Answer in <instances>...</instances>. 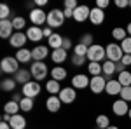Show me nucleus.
Listing matches in <instances>:
<instances>
[{"instance_id": "nucleus-1", "label": "nucleus", "mask_w": 131, "mask_h": 129, "mask_svg": "<svg viewBox=\"0 0 131 129\" xmlns=\"http://www.w3.org/2000/svg\"><path fill=\"white\" fill-rule=\"evenodd\" d=\"M30 72H31L33 80H37V82H42V80L51 73V70L47 68V65H46L44 61H33L31 66H30Z\"/></svg>"}, {"instance_id": "nucleus-2", "label": "nucleus", "mask_w": 131, "mask_h": 129, "mask_svg": "<svg viewBox=\"0 0 131 129\" xmlns=\"http://www.w3.org/2000/svg\"><path fill=\"white\" fill-rule=\"evenodd\" d=\"M88 60L89 63H100V61L107 60V51L103 45L100 44H93L89 49H88Z\"/></svg>"}, {"instance_id": "nucleus-3", "label": "nucleus", "mask_w": 131, "mask_h": 129, "mask_svg": "<svg viewBox=\"0 0 131 129\" xmlns=\"http://www.w3.org/2000/svg\"><path fill=\"white\" fill-rule=\"evenodd\" d=\"M65 12L60 9H52L47 12V25H49V28H60L63 26V23H65Z\"/></svg>"}, {"instance_id": "nucleus-4", "label": "nucleus", "mask_w": 131, "mask_h": 129, "mask_svg": "<svg viewBox=\"0 0 131 129\" xmlns=\"http://www.w3.org/2000/svg\"><path fill=\"white\" fill-rule=\"evenodd\" d=\"M0 70L4 72V73H16L18 70H19V61L16 60V56H5L4 60L0 61Z\"/></svg>"}, {"instance_id": "nucleus-5", "label": "nucleus", "mask_w": 131, "mask_h": 129, "mask_svg": "<svg viewBox=\"0 0 131 129\" xmlns=\"http://www.w3.org/2000/svg\"><path fill=\"white\" fill-rule=\"evenodd\" d=\"M105 51H107V60L114 61V63H119V61L122 60V56H124L121 45H119V44H115V42L108 44V45L105 47Z\"/></svg>"}, {"instance_id": "nucleus-6", "label": "nucleus", "mask_w": 131, "mask_h": 129, "mask_svg": "<svg viewBox=\"0 0 131 129\" xmlns=\"http://www.w3.org/2000/svg\"><path fill=\"white\" fill-rule=\"evenodd\" d=\"M40 91H42V87H40V84L37 82V80H31V82H28V84H25L23 86V91H21V94L25 96V98H37L39 94H40Z\"/></svg>"}, {"instance_id": "nucleus-7", "label": "nucleus", "mask_w": 131, "mask_h": 129, "mask_svg": "<svg viewBox=\"0 0 131 129\" xmlns=\"http://www.w3.org/2000/svg\"><path fill=\"white\" fill-rule=\"evenodd\" d=\"M107 87V79L103 75H98V77H91V82H89V89L93 94H100L103 92Z\"/></svg>"}, {"instance_id": "nucleus-8", "label": "nucleus", "mask_w": 131, "mask_h": 129, "mask_svg": "<svg viewBox=\"0 0 131 129\" xmlns=\"http://www.w3.org/2000/svg\"><path fill=\"white\" fill-rule=\"evenodd\" d=\"M28 42V37H26V31H14V35L9 39V44L10 47H16L19 51L25 47V44Z\"/></svg>"}, {"instance_id": "nucleus-9", "label": "nucleus", "mask_w": 131, "mask_h": 129, "mask_svg": "<svg viewBox=\"0 0 131 129\" xmlns=\"http://www.w3.org/2000/svg\"><path fill=\"white\" fill-rule=\"evenodd\" d=\"M30 21L33 23V26H42L44 23H47V12H44L42 9H33L30 12Z\"/></svg>"}, {"instance_id": "nucleus-10", "label": "nucleus", "mask_w": 131, "mask_h": 129, "mask_svg": "<svg viewBox=\"0 0 131 129\" xmlns=\"http://www.w3.org/2000/svg\"><path fill=\"white\" fill-rule=\"evenodd\" d=\"M89 82H91V79L88 75L79 73V75H73V77H72V87L75 91L77 89H86V87H89Z\"/></svg>"}, {"instance_id": "nucleus-11", "label": "nucleus", "mask_w": 131, "mask_h": 129, "mask_svg": "<svg viewBox=\"0 0 131 129\" xmlns=\"http://www.w3.org/2000/svg\"><path fill=\"white\" fill-rule=\"evenodd\" d=\"M49 56V45H35L31 49V60L33 61H44Z\"/></svg>"}, {"instance_id": "nucleus-12", "label": "nucleus", "mask_w": 131, "mask_h": 129, "mask_svg": "<svg viewBox=\"0 0 131 129\" xmlns=\"http://www.w3.org/2000/svg\"><path fill=\"white\" fill-rule=\"evenodd\" d=\"M112 112L117 115V117H122V115H128L129 112V107H128V101L124 99H115L112 103Z\"/></svg>"}, {"instance_id": "nucleus-13", "label": "nucleus", "mask_w": 131, "mask_h": 129, "mask_svg": "<svg viewBox=\"0 0 131 129\" xmlns=\"http://www.w3.org/2000/svg\"><path fill=\"white\" fill-rule=\"evenodd\" d=\"M91 16V9L88 5H79L77 9L73 10V19L77 21V23H84V21H88Z\"/></svg>"}, {"instance_id": "nucleus-14", "label": "nucleus", "mask_w": 131, "mask_h": 129, "mask_svg": "<svg viewBox=\"0 0 131 129\" xmlns=\"http://www.w3.org/2000/svg\"><path fill=\"white\" fill-rule=\"evenodd\" d=\"M58 96H60L61 103L70 105V103H73V101H75V98H77V92H75V89H73V87H63Z\"/></svg>"}, {"instance_id": "nucleus-15", "label": "nucleus", "mask_w": 131, "mask_h": 129, "mask_svg": "<svg viewBox=\"0 0 131 129\" xmlns=\"http://www.w3.org/2000/svg\"><path fill=\"white\" fill-rule=\"evenodd\" d=\"M26 37H28L30 42H40V40L44 39V28L31 25L30 28H26Z\"/></svg>"}, {"instance_id": "nucleus-16", "label": "nucleus", "mask_w": 131, "mask_h": 129, "mask_svg": "<svg viewBox=\"0 0 131 129\" xmlns=\"http://www.w3.org/2000/svg\"><path fill=\"white\" fill-rule=\"evenodd\" d=\"M122 91V86L119 84L117 79H108L107 80V87H105V92L110 94V96H119Z\"/></svg>"}, {"instance_id": "nucleus-17", "label": "nucleus", "mask_w": 131, "mask_h": 129, "mask_svg": "<svg viewBox=\"0 0 131 129\" xmlns=\"http://www.w3.org/2000/svg\"><path fill=\"white\" fill-rule=\"evenodd\" d=\"M14 35V26H12V19L0 21V37L2 39H10Z\"/></svg>"}, {"instance_id": "nucleus-18", "label": "nucleus", "mask_w": 131, "mask_h": 129, "mask_svg": "<svg viewBox=\"0 0 131 129\" xmlns=\"http://www.w3.org/2000/svg\"><path fill=\"white\" fill-rule=\"evenodd\" d=\"M12 79L16 80L18 84L25 86V84L31 82V79H33V77H31V72H30V70H21V68H19L16 73H14V77H12Z\"/></svg>"}, {"instance_id": "nucleus-19", "label": "nucleus", "mask_w": 131, "mask_h": 129, "mask_svg": "<svg viewBox=\"0 0 131 129\" xmlns=\"http://www.w3.org/2000/svg\"><path fill=\"white\" fill-rule=\"evenodd\" d=\"M61 105H63V103H61L60 96H49V98L46 99V108H47V112H51V113L60 112Z\"/></svg>"}, {"instance_id": "nucleus-20", "label": "nucleus", "mask_w": 131, "mask_h": 129, "mask_svg": "<svg viewBox=\"0 0 131 129\" xmlns=\"http://www.w3.org/2000/svg\"><path fill=\"white\" fill-rule=\"evenodd\" d=\"M9 124H10V127H12V129H25V127H26V119H25V115L16 113V115L10 117Z\"/></svg>"}, {"instance_id": "nucleus-21", "label": "nucleus", "mask_w": 131, "mask_h": 129, "mask_svg": "<svg viewBox=\"0 0 131 129\" xmlns=\"http://www.w3.org/2000/svg\"><path fill=\"white\" fill-rule=\"evenodd\" d=\"M89 21L93 25H101L103 21H105V12L98 7H93L91 9V16H89Z\"/></svg>"}, {"instance_id": "nucleus-22", "label": "nucleus", "mask_w": 131, "mask_h": 129, "mask_svg": "<svg viewBox=\"0 0 131 129\" xmlns=\"http://www.w3.org/2000/svg\"><path fill=\"white\" fill-rule=\"evenodd\" d=\"M61 87L60 86V82L58 80H54V79H51V80H47V84H46V91L49 92V96H58L61 92Z\"/></svg>"}, {"instance_id": "nucleus-23", "label": "nucleus", "mask_w": 131, "mask_h": 129, "mask_svg": "<svg viewBox=\"0 0 131 129\" xmlns=\"http://www.w3.org/2000/svg\"><path fill=\"white\" fill-rule=\"evenodd\" d=\"M47 45H49L52 51L61 49V45H63V37H61L60 33H52L49 39H47Z\"/></svg>"}, {"instance_id": "nucleus-24", "label": "nucleus", "mask_w": 131, "mask_h": 129, "mask_svg": "<svg viewBox=\"0 0 131 129\" xmlns=\"http://www.w3.org/2000/svg\"><path fill=\"white\" fill-rule=\"evenodd\" d=\"M16 60L19 61V63H23V65L30 63V61H31V51H30V49H26V47L19 49L18 52H16Z\"/></svg>"}, {"instance_id": "nucleus-25", "label": "nucleus", "mask_w": 131, "mask_h": 129, "mask_svg": "<svg viewBox=\"0 0 131 129\" xmlns=\"http://www.w3.org/2000/svg\"><path fill=\"white\" fill-rule=\"evenodd\" d=\"M101 68H103V77L108 80V77H112V75L115 73V63H114V61L105 60V61H103V65H101Z\"/></svg>"}, {"instance_id": "nucleus-26", "label": "nucleus", "mask_w": 131, "mask_h": 129, "mask_svg": "<svg viewBox=\"0 0 131 129\" xmlns=\"http://www.w3.org/2000/svg\"><path fill=\"white\" fill-rule=\"evenodd\" d=\"M51 79L58 80V82L65 80L67 79V68H63V66H54V68L51 70Z\"/></svg>"}, {"instance_id": "nucleus-27", "label": "nucleus", "mask_w": 131, "mask_h": 129, "mask_svg": "<svg viewBox=\"0 0 131 129\" xmlns=\"http://www.w3.org/2000/svg\"><path fill=\"white\" fill-rule=\"evenodd\" d=\"M4 112L5 113H9V115H16L18 112H21V107H19V103H16V101H7L5 105H4Z\"/></svg>"}, {"instance_id": "nucleus-28", "label": "nucleus", "mask_w": 131, "mask_h": 129, "mask_svg": "<svg viewBox=\"0 0 131 129\" xmlns=\"http://www.w3.org/2000/svg\"><path fill=\"white\" fill-rule=\"evenodd\" d=\"M51 58H52V61L54 63H63V61L67 60V51L65 49H56V51H52V54H51Z\"/></svg>"}, {"instance_id": "nucleus-29", "label": "nucleus", "mask_w": 131, "mask_h": 129, "mask_svg": "<svg viewBox=\"0 0 131 129\" xmlns=\"http://www.w3.org/2000/svg\"><path fill=\"white\" fill-rule=\"evenodd\" d=\"M12 26L16 31H23V28H26V19L21 16H14L12 18Z\"/></svg>"}, {"instance_id": "nucleus-30", "label": "nucleus", "mask_w": 131, "mask_h": 129, "mask_svg": "<svg viewBox=\"0 0 131 129\" xmlns=\"http://www.w3.org/2000/svg\"><path fill=\"white\" fill-rule=\"evenodd\" d=\"M112 37L117 40V42H122L124 39H128V31H126V28H114L112 30Z\"/></svg>"}, {"instance_id": "nucleus-31", "label": "nucleus", "mask_w": 131, "mask_h": 129, "mask_svg": "<svg viewBox=\"0 0 131 129\" xmlns=\"http://www.w3.org/2000/svg\"><path fill=\"white\" fill-rule=\"evenodd\" d=\"M88 72L91 73V77H98V75H103V68H101L100 63H89V65H88Z\"/></svg>"}, {"instance_id": "nucleus-32", "label": "nucleus", "mask_w": 131, "mask_h": 129, "mask_svg": "<svg viewBox=\"0 0 131 129\" xmlns=\"http://www.w3.org/2000/svg\"><path fill=\"white\" fill-rule=\"evenodd\" d=\"M16 80L14 79H2V82H0V89L2 91H14L16 89Z\"/></svg>"}, {"instance_id": "nucleus-33", "label": "nucleus", "mask_w": 131, "mask_h": 129, "mask_svg": "<svg viewBox=\"0 0 131 129\" xmlns=\"http://www.w3.org/2000/svg\"><path fill=\"white\" fill-rule=\"evenodd\" d=\"M117 80H119V84H121L122 87H128V86H131V72H122V73H119V77H117Z\"/></svg>"}, {"instance_id": "nucleus-34", "label": "nucleus", "mask_w": 131, "mask_h": 129, "mask_svg": "<svg viewBox=\"0 0 131 129\" xmlns=\"http://www.w3.org/2000/svg\"><path fill=\"white\" fill-rule=\"evenodd\" d=\"M96 126L101 127V129H107V127H110L112 124H110V119H108L107 115H103V113H101V115L96 117Z\"/></svg>"}, {"instance_id": "nucleus-35", "label": "nucleus", "mask_w": 131, "mask_h": 129, "mask_svg": "<svg viewBox=\"0 0 131 129\" xmlns=\"http://www.w3.org/2000/svg\"><path fill=\"white\" fill-rule=\"evenodd\" d=\"M19 107H21V112H31V110H33V99L31 98H23L19 101Z\"/></svg>"}, {"instance_id": "nucleus-36", "label": "nucleus", "mask_w": 131, "mask_h": 129, "mask_svg": "<svg viewBox=\"0 0 131 129\" xmlns=\"http://www.w3.org/2000/svg\"><path fill=\"white\" fill-rule=\"evenodd\" d=\"M10 14H12V10L9 9V5H7V4H2V5H0V21L9 19Z\"/></svg>"}, {"instance_id": "nucleus-37", "label": "nucleus", "mask_w": 131, "mask_h": 129, "mask_svg": "<svg viewBox=\"0 0 131 129\" xmlns=\"http://www.w3.org/2000/svg\"><path fill=\"white\" fill-rule=\"evenodd\" d=\"M88 49H89V47L82 45L81 42H79L77 45H73V54H75V56H86V58H88Z\"/></svg>"}, {"instance_id": "nucleus-38", "label": "nucleus", "mask_w": 131, "mask_h": 129, "mask_svg": "<svg viewBox=\"0 0 131 129\" xmlns=\"http://www.w3.org/2000/svg\"><path fill=\"white\" fill-rule=\"evenodd\" d=\"M79 42H81L82 45H86V47H91V45H93V42H94V37H93L91 33H84Z\"/></svg>"}, {"instance_id": "nucleus-39", "label": "nucleus", "mask_w": 131, "mask_h": 129, "mask_svg": "<svg viewBox=\"0 0 131 129\" xmlns=\"http://www.w3.org/2000/svg\"><path fill=\"white\" fill-rule=\"evenodd\" d=\"M119 45H121V49H122V52H124V54H131V37L124 39Z\"/></svg>"}, {"instance_id": "nucleus-40", "label": "nucleus", "mask_w": 131, "mask_h": 129, "mask_svg": "<svg viewBox=\"0 0 131 129\" xmlns=\"http://www.w3.org/2000/svg\"><path fill=\"white\" fill-rule=\"evenodd\" d=\"M86 60H88L86 56H75V54L70 58V61H72V65H73V66H82V65L86 63Z\"/></svg>"}, {"instance_id": "nucleus-41", "label": "nucleus", "mask_w": 131, "mask_h": 129, "mask_svg": "<svg viewBox=\"0 0 131 129\" xmlns=\"http://www.w3.org/2000/svg\"><path fill=\"white\" fill-rule=\"evenodd\" d=\"M121 99H124V101H128L129 103L131 101V86H128V87H122V91H121Z\"/></svg>"}, {"instance_id": "nucleus-42", "label": "nucleus", "mask_w": 131, "mask_h": 129, "mask_svg": "<svg viewBox=\"0 0 131 129\" xmlns=\"http://www.w3.org/2000/svg\"><path fill=\"white\" fill-rule=\"evenodd\" d=\"M79 7L77 0H65V9H70V10H75Z\"/></svg>"}, {"instance_id": "nucleus-43", "label": "nucleus", "mask_w": 131, "mask_h": 129, "mask_svg": "<svg viewBox=\"0 0 131 129\" xmlns=\"http://www.w3.org/2000/svg\"><path fill=\"white\" fill-rule=\"evenodd\" d=\"M94 7H98V9H105V7H108V0H96V5Z\"/></svg>"}, {"instance_id": "nucleus-44", "label": "nucleus", "mask_w": 131, "mask_h": 129, "mask_svg": "<svg viewBox=\"0 0 131 129\" xmlns=\"http://www.w3.org/2000/svg\"><path fill=\"white\" fill-rule=\"evenodd\" d=\"M61 49H65V51H68L72 49V40L67 37V39H63V45H61Z\"/></svg>"}, {"instance_id": "nucleus-45", "label": "nucleus", "mask_w": 131, "mask_h": 129, "mask_svg": "<svg viewBox=\"0 0 131 129\" xmlns=\"http://www.w3.org/2000/svg\"><path fill=\"white\" fill-rule=\"evenodd\" d=\"M121 61H122V65H124V66H131V54H124Z\"/></svg>"}, {"instance_id": "nucleus-46", "label": "nucleus", "mask_w": 131, "mask_h": 129, "mask_svg": "<svg viewBox=\"0 0 131 129\" xmlns=\"http://www.w3.org/2000/svg\"><path fill=\"white\" fill-rule=\"evenodd\" d=\"M115 5H117L119 9H124V7H129L128 0H115Z\"/></svg>"}, {"instance_id": "nucleus-47", "label": "nucleus", "mask_w": 131, "mask_h": 129, "mask_svg": "<svg viewBox=\"0 0 131 129\" xmlns=\"http://www.w3.org/2000/svg\"><path fill=\"white\" fill-rule=\"evenodd\" d=\"M115 72H117V73H122V72H126V66L122 65V61L115 63Z\"/></svg>"}, {"instance_id": "nucleus-48", "label": "nucleus", "mask_w": 131, "mask_h": 129, "mask_svg": "<svg viewBox=\"0 0 131 129\" xmlns=\"http://www.w3.org/2000/svg\"><path fill=\"white\" fill-rule=\"evenodd\" d=\"M63 12H65V18H72V19H73V10H70V9H63Z\"/></svg>"}, {"instance_id": "nucleus-49", "label": "nucleus", "mask_w": 131, "mask_h": 129, "mask_svg": "<svg viewBox=\"0 0 131 129\" xmlns=\"http://www.w3.org/2000/svg\"><path fill=\"white\" fill-rule=\"evenodd\" d=\"M51 35H52V28H44V37L49 39Z\"/></svg>"}, {"instance_id": "nucleus-50", "label": "nucleus", "mask_w": 131, "mask_h": 129, "mask_svg": "<svg viewBox=\"0 0 131 129\" xmlns=\"http://www.w3.org/2000/svg\"><path fill=\"white\" fill-rule=\"evenodd\" d=\"M46 4H47V0H35V5H37L39 9H40V7H44Z\"/></svg>"}, {"instance_id": "nucleus-51", "label": "nucleus", "mask_w": 131, "mask_h": 129, "mask_svg": "<svg viewBox=\"0 0 131 129\" xmlns=\"http://www.w3.org/2000/svg\"><path fill=\"white\" fill-rule=\"evenodd\" d=\"M10 117H12V115H9V113H4V115H2V122H10Z\"/></svg>"}, {"instance_id": "nucleus-52", "label": "nucleus", "mask_w": 131, "mask_h": 129, "mask_svg": "<svg viewBox=\"0 0 131 129\" xmlns=\"http://www.w3.org/2000/svg\"><path fill=\"white\" fill-rule=\"evenodd\" d=\"M0 129H12L9 122H0Z\"/></svg>"}, {"instance_id": "nucleus-53", "label": "nucleus", "mask_w": 131, "mask_h": 129, "mask_svg": "<svg viewBox=\"0 0 131 129\" xmlns=\"http://www.w3.org/2000/svg\"><path fill=\"white\" fill-rule=\"evenodd\" d=\"M21 99H23V96H21V94H14V96H12V101H16V103H19Z\"/></svg>"}, {"instance_id": "nucleus-54", "label": "nucleus", "mask_w": 131, "mask_h": 129, "mask_svg": "<svg viewBox=\"0 0 131 129\" xmlns=\"http://www.w3.org/2000/svg\"><path fill=\"white\" fill-rule=\"evenodd\" d=\"M126 31H128V35L131 37V23H128V26H126Z\"/></svg>"}, {"instance_id": "nucleus-55", "label": "nucleus", "mask_w": 131, "mask_h": 129, "mask_svg": "<svg viewBox=\"0 0 131 129\" xmlns=\"http://www.w3.org/2000/svg\"><path fill=\"white\" fill-rule=\"evenodd\" d=\"M107 129H119L117 126H110V127H107Z\"/></svg>"}, {"instance_id": "nucleus-56", "label": "nucleus", "mask_w": 131, "mask_h": 129, "mask_svg": "<svg viewBox=\"0 0 131 129\" xmlns=\"http://www.w3.org/2000/svg\"><path fill=\"white\" fill-rule=\"evenodd\" d=\"M128 117H129V119H131V108H129V112H128Z\"/></svg>"}, {"instance_id": "nucleus-57", "label": "nucleus", "mask_w": 131, "mask_h": 129, "mask_svg": "<svg viewBox=\"0 0 131 129\" xmlns=\"http://www.w3.org/2000/svg\"><path fill=\"white\" fill-rule=\"evenodd\" d=\"M128 4H129V7H131V0H128Z\"/></svg>"}]
</instances>
